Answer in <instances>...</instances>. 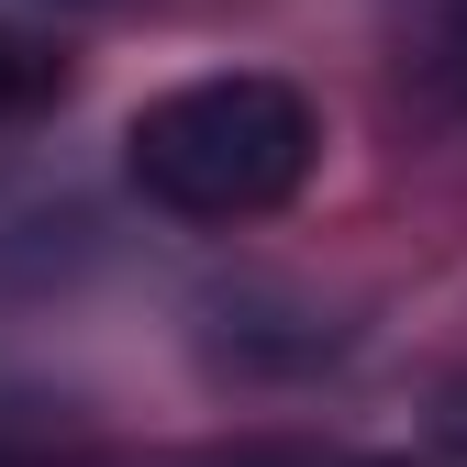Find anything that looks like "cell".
<instances>
[{
  "instance_id": "obj_1",
  "label": "cell",
  "mask_w": 467,
  "mask_h": 467,
  "mask_svg": "<svg viewBox=\"0 0 467 467\" xmlns=\"http://www.w3.org/2000/svg\"><path fill=\"white\" fill-rule=\"evenodd\" d=\"M323 156V123L289 78H256V67H223V78H190L134 111L123 134V167L134 190L190 212V223H245V212H278L289 190L312 179Z\"/></svg>"
},
{
  "instance_id": "obj_2",
  "label": "cell",
  "mask_w": 467,
  "mask_h": 467,
  "mask_svg": "<svg viewBox=\"0 0 467 467\" xmlns=\"http://www.w3.org/2000/svg\"><path fill=\"white\" fill-rule=\"evenodd\" d=\"M56 89H67V67H56V56H45L34 34H12V23H0V123H23V111H45Z\"/></svg>"
},
{
  "instance_id": "obj_3",
  "label": "cell",
  "mask_w": 467,
  "mask_h": 467,
  "mask_svg": "<svg viewBox=\"0 0 467 467\" xmlns=\"http://www.w3.org/2000/svg\"><path fill=\"white\" fill-rule=\"evenodd\" d=\"M434 434H445V445H456V456H467V379H456V389H445V400H434Z\"/></svg>"
},
{
  "instance_id": "obj_4",
  "label": "cell",
  "mask_w": 467,
  "mask_h": 467,
  "mask_svg": "<svg viewBox=\"0 0 467 467\" xmlns=\"http://www.w3.org/2000/svg\"><path fill=\"white\" fill-rule=\"evenodd\" d=\"M0 467H12V456H0Z\"/></svg>"
}]
</instances>
